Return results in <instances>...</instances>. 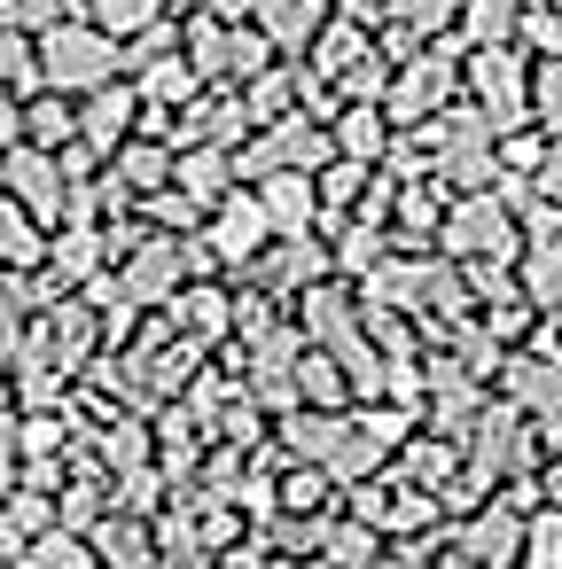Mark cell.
<instances>
[{"label": "cell", "instance_id": "1", "mask_svg": "<svg viewBox=\"0 0 562 569\" xmlns=\"http://www.w3.org/2000/svg\"><path fill=\"white\" fill-rule=\"evenodd\" d=\"M56 71H63V79H95V71H102V48H95V40H63V63H56Z\"/></svg>", "mask_w": 562, "mask_h": 569}, {"label": "cell", "instance_id": "2", "mask_svg": "<svg viewBox=\"0 0 562 569\" xmlns=\"http://www.w3.org/2000/svg\"><path fill=\"white\" fill-rule=\"evenodd\" d=\"M102 17H118V24H134V17H149V0H95Z\"/></svg>", "mask_w": 562, "mask_h": 569}, {"label": "cell", "instance_id": "3", "mask_svg": "<svg viewBox=\"0 0 562 569\" xmlns=\"http://www.w3.org/2000/svg\"><path fill=\"white\" fill-rule=\"evenodd\" d=\"M554 172H562V164H554ZM554 188H562V180H554Z\"/></svg>", "mask_w": 562, "mask_h": 569}]
</instances>
